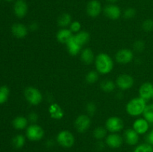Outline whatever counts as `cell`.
<instances>
[{
	"instance_id": "30bf717a",
	"label": "cell",
	"mask_w": 153,
	"mask_h": 152,
	"mask_svg": "<svg viewBox=\"0 0 153 152\" xmlns=\"http://www.w3.org/2000/svg\"><path fill=\"white\" fill-rule=\"evenodd\" d=\"M123 137L118 133H111L105 137V144L111 148H119L123 145Z\"/></svg>"
},
{
	"instance_id": "4dcf8cb0",
	"label": "cell",
	"mask_w": 153,
	"mask_h": 152,
	"mask_svg": "<svg viewBox=\"0 0 153 152\" xmlns=\"http://www.w3.org/2000/svg\"><path fill=\"white\" fill-rule=\"evenodd\" d=\"M134 152H153V146L149 143H142L134 148Z\"/></svg>"
},
{
	"instance_id": "3957f363",
	"label": "cell",
	"mask_w": 153,
	"mask_h": 152,
	"mask_svg": "<svg viewBox=\"0 0 153 152\" xmlns=\"http://www.w3.org/2000/svg\"><path fill=\"white\" fill-rule=\"evenodd\" d=\"M24 96L31 105H38L43 101L41 92L34 86H28L24 91Z\"/></svg>"
},
{
	"instance_id": "8fae6325",
	"label": "cell",
	"mask_w": 153,
	"mask_h": 152,
	"mask_svg": "<svg viewBox=\"0 0 153 152\" xmlns=\"http://www.w3.org/2000/svg\"><path fill=\"white\" fill-rule=\"evenodd\" d=\"M102 11V7L100 1L98 0H91L88 3L86 7L87 14L92 18L99 16Z\"/></svg>"
},
{
	"instance_id": "7c38bea8",
	"label": "cell",
	"mask_w": 153,
	"mask_h": 152,
	"mask_svg": "<svg viewBox=\"0 0 153 152\" xmlns=\"http://www.w3.org/2000/svg\"><path fill=\"white\" fill-rule=\"evenodd\" d=\"M104 14L105 16L108 19H112V20H117L119 19L122 14V11L119 6L116 5V4H110L106 5L104 7Z\"/></svg>"
},
{
	"instance_id": "5b68a950",
	"label": "cell",
	"mask_w": 153,
	"mask_h": 152,
	"mask_svg": "<svg viewBox=\"0 0 153 152\" xmlns=\"http://www.w3.org/2000/svg\"><path fill=\"white\" fill-rule=\"evenodd\" d=\"M56 141L61 147L70 148L75 144V137L70 131L63 130L60 131L56 137Z\"/></svg>"
},
{
	"instance_id": "603a6c76",
	"label": "cell",
	"mask_w": 153,
	"mask_h": 152,
	"mask_svg": "<svg viewBox=\"0 0 153 152\" xmlns=\"http://www.w3.org/2000/svg\"><path fill=\"white\" fill-rule=\"evenodd\" d=\"M74 39L81 45L82 46L86 45L88 42L90 41L91 39V36L88 31H81L79 32L76 33L74 34Z\"/></svg>"
},
{
	"instance_id": "d4e9b609",
	"label": "cell",
	"mask_w": 153,
	"mask_h": 152,
	"mask_svg": "<svg viewBox=\"0 0 153 152\" xmlns=\"http://www.w3.org/2000/svg\"><path fill=\"white\" fill-rule=\"evenodd\" d=\"M108 135V130L105 127H97L94 130L93 136L97 140H102L103 139H105Z\"/></svg>"
},
{
	"instance_id": "d6986e66",
	"label": "cell",
	"mask_w": 153,
	"mask_h": 152,
	"mask_svg": "<svg viewBox=\"0 0 153 152\" xmlns=\"http://www.w3.org/2000/svg\"><path fill=\"white\" fill-rule=\"evenodd\" d=\"M74 36L73 33L70 30V28H61L57 32L56 39L59 43L63 44H67Z\"/></svg>"
},
{
	"instance_id": "5bb4252c",
	"label": "cell",
	"mask_w": 153,
	"mask_h": 152,
	"mask_svg": "<svg viewBox=\"0 0 153 152\" xmlns=\"http://www.w3.org/2000/svg\"><path fill=\"white\" fill-rule=\"evenodd\" d=\"M132 128L139 135H142L148 132L149 129V123L144 118H139L133 122Z\"/></svg>"
},
{
	"instance_id": "9a60e30c",
	"label": "cell",
	"mask_w": 153,
	"mask_h": 152,
	"mask_svg": "<svg viewBox=\"0 0 153 152\" xmlns=\"http://www.w3.org/2000/svg\"><path fill=\"white\" fill-rule=\"evenodd\" d=\"M28 4L25 0H16L13 5V11L18 18H23L28 13Z\"/></svg>"
},
{
	"instance_id": "7a4b0ae2",
	"label": "cell",
	"mask_w": 153,
	"mask_h": 152,
	"mask_svg": "<svg viewBox=\"0 0 153 152\" xmlns=\"http://www.w3.org/2000/svg\"><path fill=\"white\" fill-rule=\"evenodd\" d=\"M146 101L142 98L135 97L133 98L127 103L126 106V113L131 116H139L143 115L145 108L146 107Z\"/></svg>"
},
{
	"instance_id": "cb8c5ba5",
	"label": "cell",
	"mask_w": 153,
	"mask_h": 152,
	"mask_svg": "<svg viewBox=\"0 0 153 152\" xmlns=\"http://www.w3.org/2000/svg\"><path fill=\"white\" fill-rule=\"evenodd\" d=\"M72 22H73V19H72L71 15L67 13H64L60 15L58 18V21H57L58 25L62 28L70 26Z\"/></svg>"
},
{
	"instance_id": "8992f818",
	"label": "cell",
	"mask_w": 153,
	"mask_h": 152,
	"mask_svg": "<svg viewBox=\"0 0 153 152\" xmlns=\"http://www.w3.org/2000/svg\"><path fill=\"white\" fill-rule=\"evenodd\" d=\"M105 128L111 133H118L124 128V122L119 116H111L106 120Z\"/></svg>"
},
{
	"instance_id": "277c9868",
	"label": "cell",
	"mask_w": 153,
	"mask_h": 152,
	"mask_svg": "<svg viewBox=\"0 0 153 152\" xmlns=\"http://www.w3.org/2000/svg\"><path fill=\"white\" fill-rule=\"evenodd\" d=\"M25 135L28 139L32 142H38L44 137L45 131L43 128L37 124H31L26 128Z\"/></svg>"
},
{
	"instance_id": "b9f144b4",
	"label": "cell",
	"mask_w": 153,
	"mask_h": 152,
	"mask_svg": "<svg viewBox=\"0 0 153 152\" xmlns=\"http://www.w3.org/2000/svg\"><path fill=\"white\" fill-rule=\"evenodd\" d=\"M5 1H13V0H5Z\"/></svg>"
},
{
	"instance_id": "484cf974",
	"label": "cell",
	"mask_w": 153,
	"mask_h": 152,
	"mask_svg": "<svg viewBox=\"0 0 153 152\" xmlns=\"http://www.w3.org/2000/svg\"><path fill=\"white\" fill-rule=\"evenodd\" d=\"M116 83L111 80H104L102 81L100 84V87L104 92H111L116 88Z\"/></svg>"
},
{
	"instance_id": "9c48e42d",
	"label": "cell",
	"mask_w": 153,
	"mask_h": 152,
	"mask_svg": "<svg viewBox=\"0 0 153 152\" xmlns=\"http://www.w3.org/2000/svg\"><path fill=\"white\" fill-rule=\"evenodd\" d=\"M134 59V53L131 49H122L117 51L115 55V60L120 64H128Z\"/></svg>"
},
{
	"instance_id": "ffe728a7",
	"label": "cell",
	"mask_w": 153,
	"mask_h": 152,
	"mask_svg": "<svg viewBox=\"0 0 153 152\" xmlns=\"http://www.w3.org/2000/svg\"><path fill=\"white\" fill-rule=\"evenodd\" d=\"M95 55L90 48H85L81 52V60L86 65H90L95 61Z\"/></svg>"
},
{
	"instance_id": "d6a6232c",
	"label": "cell",
	"mask_w": 153,
	"mask_h": 152,
	"mask_svg": "<svg viewBox=\"0 0 153 152\" xmlns=\"http://www.w3.org/2000/svg\"><path fill=\"white\" fill-rule=\"evenodd\" d=\"M136 15V10L133 7H128L123 12V16L124 18L127 19H132Z\"/></svg>"
},
{
	"instance_id": "f1b7e54d",
	"label": "cell",
	"mask_w": 153,
	"mask_h": 152,
	"mask_svg": "<svg viewBox=\"0 0 153 152\" xmlns=\"http://www.w3.org/2000/svg\"><path fill=\"white\" fill-rule=\"evenodd\" d=\"M85 80H86L87 83H90V84H94V83H97L99 80V72L97 71H90L89 72L87 73L86 76H85Z\"/></svg>"
},
{
	"instance_id": "2e32d148",
	"label": "cell",
	"mask_w": 153,
	"mask_h": 152,
	"mask_svg": "<svg viewBox=\"0 0 153 152\" xmlns=\"http://www.w3.org/2000/svg\"><path fill=\"white\" fill-rule=\"evenodd\" d=\"M153 93V84L150 82H145L139 88V96L145 101L151 99Z\"/></svg>"
},
{
	"instance_id": "4316f807",
	"label": "cell",
	"mask_w": 153,
	"mask_h": 152,
	"mask_svg": "<svg viewBox=\"0 0 153 152\" xmlns=\"http://www.w3.org/2000/svg\"><path fill=\"white\" fill-rule=\"evenodd\" d=\"M25 137L22 134H17L12 139L13 146L16 149H20L25 145Z\"/></svg>"
},
{
	"instance_id": "f35d334b",
	"label": "cell",
	"mask_w": 153,
	"mask_h": 152,
	"mask_svg": "<svg viewBox=\"0 0 153 152\" xmlns=\"http://www.w3.org/2000/svg\"><path fill=\"white\" fill-rule=\"evenodd\" d=\"M147 140H148V143H149V144L152 145L153 146V129L150 131V132H149V134H148Z\"/></svg>"
},
{
	"instance_id": "d590c367",
	"label": "cell",
	"mask_w": 153,
	"mask_h": 152,
	"mask_svg": "<svg viewBox=\"0 0 153 152\" xmlns=\"http://www.w3.org/2000/svg\"><path fill=\"white\" fill-rule=\"evenodd\" d=\"M86 110L88 113V116H94L97 111V106L93 102L88 103L86 106Z\"/></svg>"
},
{
	"instance_id": "7402d4cb",
	"label": "cell",
	"mask_w": 153,
	"mask_h": 152,
	"mask_svg": "<svg viewBox=\"0 0 153 152\" xmlns=\"http://www.w3.org/2000/svg\"><path fill=\"white\" fill-rule=\"evenodd\" d=\"M28 119L25 118V116H16L12 122L13 128L16 130H23L26 129L27 127L28 126Z\"/></svg>"
},
{
	"instance_id": "ab89813d",
	"label": "cell",
	"mask_w": 153,
	"mask_h": 152,
	"mask_svg": "<svg viewBox=\"0 0 153 152\" xmlns=\"http://www.w3.org/2000/svg\"><path fill=\"white\" fill-rule=\"evenodd\" d=\"M46 145L48 146V147H51V146L54 145V142H52V141H51V140H49L48 142H46Z\"/></svg>"
},
{
	"instance_id": "ac0fdd59",
	"label": "cell",
	"mask_w": 153,
	"mask_h": 152,
	"mask_svg": "<svg viewBox=\"0 0 153 152\" xmlns=\"http://www.w3.org/2000/svg\"><path fill=\"white\" fill-rule=\"evenodd\" d=\"M11 32L16 38H24L28 33V28L22 23H15L11 27Z\"/></svg>"
},
{
	"instance_id": "7bdbcfd3",
	"label": "cell",
	"mask_w": 153,
	"mask_h": 152,
	"mask_svg": "<svg viewBox=\"0 0 153 152\" xmlns=\"http://www.w3.org/2000/svg\"><path fill=\"white\" fill-rule=\"evenodd\" d=\"M152 98L153 99V93H152Z\"/></svg>"
},
{
	"instance_id": "e0dca14e",
	"label": "cell",
	"mask_w": 153,
	"mask_h": 152,
	"mask_svg": "<svg viewBox=\"0 0 153 152\" xmlns=\"http://www.w3.org/2000/svg\"><path fill=\"white\" fill-rule=\"evenodd\" d=\"M48 111H49L51 118L55 119V120H61L64 116V110L61 108V106L57 103L51 104L48 108Z\"/></svg>"
},
{
	"instance_id": "83f0119b",
	"label": "cell",
	"mask_w": 153,
	"mask_h": 152,
	"mask_svg": "<svg viewBox=\"0 0 153 152\" xmlns=\"http://www.w3.org/2000/svg\"><path fill=\"white\" fill-rule=\"evenodd\" d=\"M143 118L149 124H153V104L146 105L144 112L143 113Z\"/></svg>"
},
{
	"instance_id": "836d02e7",
	"label": "cell",
	"mask_w": 153,
	"mask_h": 152,
	"mask_svg": "<svg viewBox=\"0 0 153 152\" xmlns=\"http://www.w3.org/2000/svg\"><path fill=\"white\" fill-rule=\"evenodd\" d=\"M142 28L145 31H153V20L148 19H146L142 23Z\"/></svg>"
},
{
	"instance_id": "74e56055",
	"label": "cell",
	"mask_w": 153,
	"mask_h": 152,
	"mask_svg": "<svg viewBox=\"0 0 153 152\" xmlns=\"http://www.w3.org/2000/svg\"><path fill=\"white\" fill-rule=\"evenodd\" d=\"M28 28H29V30H31V31H37V30L39 28L38 23H37V22H31V23L30 24Z\"/></svg>"
},
{
	"instance_id": "f546056e",
	"label": "cell",
	"mask_w": 153,
	"mask_h": 152,
	"mask_svg": "<svg viewBox=\"0 0 153 152\" xmlns=\"http://www.w3.org/2000/svg\"><path fill=\"white\" fill-rule=\"evenodd\" d=\"M10 89L7 86H0V104L6 102L8 99Z\"/></svg>"
},
{
	"instance_id": "52a82bcc",
	"label": "cell",
	"mask_w": 153,
	"mask_h": 152,
	"mask_svg": "<svg viewBox=\"0 0 153 152\" xmlns=\"http://www.w3.org/2000/svg\"><path fill=\"white\" fill-rule=\"evenodd\" d=\"M115 83L121 90H128L134 86V80L131 75L121 74L117 77Z\"/></svg>"
},
{
	"instance_id": "1f68e13d",
	"label": "cell",
	"mask_w": 153,
	"mask_h": 152,
	"mask_svg": "<svg viewBox=\"0 0 153 152\" xmlns=\"http://www.w3.org/2000/svg\"><path fill=\"white\" fill-rule=\"evenodd\" d=\"M69 28H70V30L72 32L76 34V33L81 31V29H82V24L79 21H73L72 23L70 24V26H69Z\"/></svg>"
},
{
	"instance_id": "4fadbf2b",
	"label": "cell",
	"mask_w": 153,
	"mask_h": 152,
	"mask_svg": "<svg viewBox=\"0 0 153 152\" xmlns=\"http://www.w3.org/2000/svg\"><path fill=\"white\" fill-rule=\"evenodd\" d=\"M123 139L126 144L134 146L138 143L140 135L133 128H128L124 132Z\"/></svg>"
},
{
	"instance_id": "44dd1931",
	"label": "cell",
	"mask_w": 153,
	"mask_h": 152,
	"mask_svg": "<svg viewBox=\"0 0 153 152\" xmlns=\"http://www.w3.org/2000/svg\"><path fill=\"white\" fill-rule=\"evenodd\" d=\"M66 45H67V51H68L69 54L73 55V56H76L78 54L81 53V52H82V46L75 40L74 37H73V38H72Z\"/></svg>"
},
{
	"instance_id": "6da1fadb",
	"label": "cell",
	"mask_w": 153,
	"mask_h": 152,
	"mask_svg": "<svg viewBox=\"0 0 153 152\" xmlns=\"http://www.w3.org/2000/svg\"><path fill=\"white\" fill-rule=\"evenodd\" d=\"M96 69L100 74H109L113 70L114 64L111 57L106 53H100L95 58Z\"/></svg>"
},
{
	"instance_id": "e575fe53",
	"label": "cell",
	"mask_w": 153,
	"mask_h": 152,
	"mask_svg": "<svg viewBox=\"0 0 153 152\" xmlns=\"http://www.w3.org/2000/svg\"><path fill=\"white\" fill-rule=\"evenodd\" d=\"M133 48H134V50L137 52H141L142 51H143L145 48V44L142 40H136L134 42V43L133 44Z\"/></svg>"
},
{
	"instance_id": "8d00e7d4",
	"label": "cell",
	"mask_w": 153,
	"mask_h": 152,
	"mask_svg": "<svg viewBox=\"0 0 153 152\" xmlns=\"http://www.w3.org/2000/svg\"><path fill=\"white\" fill-rule=\"evenodd\" d=\"M28 119L31 124H35L37 122V120H38V115L36 113H34V112H31V113L28 114Z\"/></svg>"
},
{
	"instance_id": "ba28073f",
	"label": "cell",
	"mask_w": 153,
	"mask_h": 152,
	"mask_svg": "<svg viewBox=\"0 0 153 152\" xmlns=\"http://www.w3.org/2000/svg\"><path fill=\"white\" fill-rule=\"evenodd\" d=\"M91 120L90 116L86 114L79 115L74 122L75 128L79 133L86 132L91 127Z\"/></svg>"
},
{
	"instance_id": "60d3db41",
	"label": "cell",
	"mask_w": 153,
	"mask_h": 152,
	"mask_svg": "<svg viewBox=\"0 0 153 152\" xmlns=\"http://www.w3.org/2000/svg\"><path fill=\"white\" fill-rule=\"evenodd\" d=\"M107 1H111V2H114V1H117V0H107Z\"/></svg>"
}]
</instances>
